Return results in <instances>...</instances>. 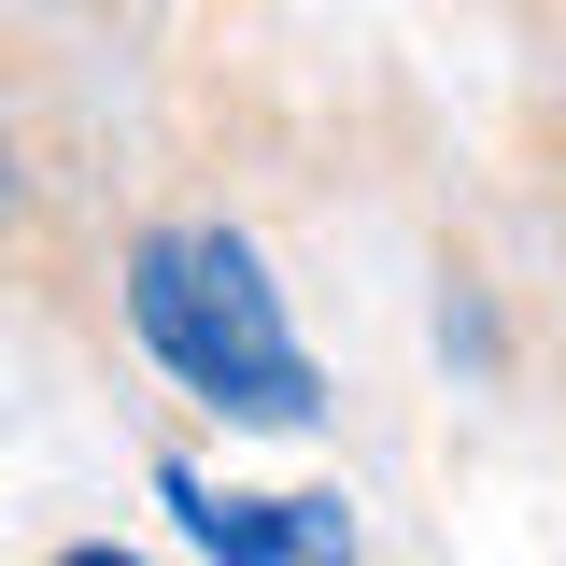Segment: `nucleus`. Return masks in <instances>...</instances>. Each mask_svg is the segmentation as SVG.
I'll return each instance as SVG.
<instances>
[{"instance_id":"f257e3e1","label":"nucleus","mask_w":566,"mask_h":566,"mask_svg":"<svg viewBox=\"0 0 566 566\" xmlns=\"http://www.w3.org/2000/svg\"><path fill=\"white\" fill-rule=\"evenodd\" d=\"M128 326L142 354L227 424H312L326 411V382H312V354L283 326V283L255 270V241L241 227H142L128 241Z\"/></svg>"},{"instance_id":"f03ea898","label":"nucleus","mask_w":566,"mask_h":566,"mask_svg":"<svg viewBox=\"0 0 566 566\" xmlns=\"http://www.w3.org/2000/svg\"><path fill=\"white\" fill-rule=\"evenodd\" d=\"M156 495L185 510V538L212 566H354V510L340 495H241V482H199L185 453L156 468Z\"/></svg>"},{"instance_id":"7ed1b4c3","label":"nucleus","mask_w":566,"mask_h":566,"mask_svg":"<svg viewBox=\"0 0 566 566\" xmlns=\"http://www.w3.org/2000/svg\"><path fill=\"white\" fill-rule=\"evenodd\" d=\"M43 566H142V553H99V538H85V553H43Z\"/></svg>"}]
</instances>
